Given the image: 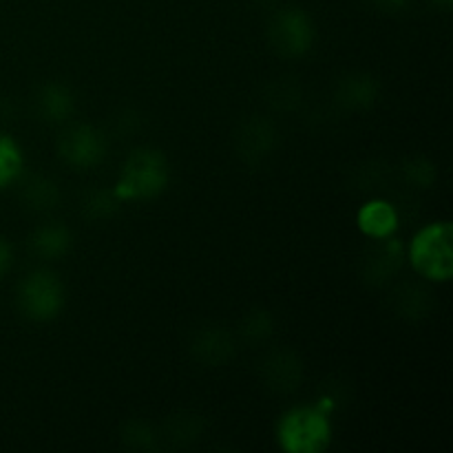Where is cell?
Instances as JSON below:
<instances>
[{"label":"cell","instance_id":"1","mask_svg":"<svg viewBox=\"0 0 453 453\" xmlns=\"http://www.w3.org/2000/svg\"><path fill=\"white\" fill-rule=\"evenodd\" d=\"M171 168L166 157L155 149H137L127 159L115 195L119 199H153L168 186Z\"/></svg>","mask_w":453,"mask_h":453},{"label":"cell","instance_id":"2","mask_svg":"<svg viewBox=\"0 0 453 453\" xmlns=\"http://www.w3.org/2000/svg\"><path fill=\"white\" fill-rule=\"evenodd\" d=\"M277 438L288 453H321L332 441L330 418L319 407H296L279 420Z\"/></svg>","mask_w":453,"mask_h":453},{"label":"cell","instance_id":"3","mask_svg":"<svg viewBox=\"0 0 453 453\" xmlns=\"http://www.w3.org/2000/svg\"><path fill=\"white\" fill-rule=\"evenodd\" d=\"M453 228L449 221L429 224L414 237L410 259L429 281L445 283L453 277Z\"/></svg>","mask_w":453,"mask_h":453},{"label":"cell","instance_id":"4","mask_svg":"<svg viewBox=\"0 0 453 453\" xmlns=\"http://www.w3.org/2000/svg\"><path fill=\"white\" fill-rule=\"evenodd\" d=\"M18 305L34 321H51L65 305L62 281L49 270H35L22 279L18 288Z\"/></svg>","mask_w":453,"mask_h":453},{"label":"cell","instance_id":"5","mask_svg":"<svg viewBox=\"0 0 453 453\" xmlns=\"http://www.w3.org/2000/svg\"><path fill=\"white\" fill-rule=\"evenodd\" d=\"M270 42L281 56L299 58L310 51L314 42V25L305 12L296 7L281 9L270 22Z\"/></svg>","mask_w":453,"mask_h":453},{"label":"cell","instance_id":"6","mask_svg":"<svg viewBox=\"0 0 453 453\" xmlns=\"http://www.w3.org/2000/svg\"><path fill=\"white\" fill-rule=\"evenodd\" d=\"M60 155L65 157L66 164L75 168H91L102 162L106 153V142L88 124H75V127L66 128L60 137Z\"/></svg>","mask_w":453,"mask_h":453},{"label":"cell","instance_id":"7","mask_svg":"<svg viewBox=\"0 0 453 453\" xmlns=\"http://www.w3.org/2000/svg\"><path fill=\"white\" fill-rule=\"evenodd\" d=\"M277 144V131L273 122L264 118L248 119L237 135V150L239 157L248 164H257L273 153Z\"/></svg>","mask_w":453,"mask_h":453},{"label":"cell","instance_id":"8","mask_svg":"<svg viewBox=\"0 0 453 453\" xmlns=\"http://www.w3.org/2000/svg\"><path fill=\"white\" fill-rule=\"evenodd\" d=\"M190 352L199 363L208 367L224 365L234 354V341L224 327H203L193 336Z\"/></svg>","mask_w":453,"mask_h":453},{"label":"cell","instance_id":"9","mask_svg":"<svg viewBox=\"0 0 453 453\" xmlns=\"http://www.w3.org/2000/svg\"><path fill=\"white\" fill-rule=\"evenodd\" d=\"M301 374H303V367L301 361L288 349H279L273 352L264 361V380L270 389L279 394L292 392V389L299 388Z\"/></svg>","mask_w":453,"mask_h":453},{"label":"cell","instance_id":"10","mask_svg":"<svg viewBox=\"0 0 453 453\" xmlns=\"http://www.w3.org/2000/svg\"><path fill=\"white\" fill-rule=\"evenodd\" d=\"M357 224L363 234L372 239H388L392 237L394 230L398 228V212L396 208L383 199H372L358 211Z\"/></svg>","mask_w":453,"mask_h":453},{"label":"cell","instance_id":"11","mask_svg":"<svg viewBox=\"0 0 453 453\" xmlns=\"http://www.w3.org/2000/svg\"><path fill=\"white\" fill-rule=\"evenodd\" d=\"M379 97V82L367 73H352L343 78L336 87V100L345 109L363 111L370 109Z\"/></svg>","mask_w":453,"mask_h":453},{"label":"cell","instance_id":"12","mask_svg":"<svg viewBox=\"0 0 453 453\" xmlns=\"http://www.w3.org/2000/svg\"><path fill=\"white\" fill-rule=\"evenodd\" d=\"M38 109L49 122H65L75 109V97L71 88L62 82H49L38 96Z\"/></svg>","mask_w":453,"mask_h":453},{"label":"cell","instance_id":"13","mask_svg":"<svg viewBox=\"0 0 453 453\" xmlns=\"http://www.w3.org/2000/svg\"><path fill=\"white\" fill-rule=\"evenodd\" d=\"M29 243L35 255L44 257V259H58V257L66 255L71 250L73 237H71L66 226L47 224L31 234Z\"/></svg>","mask_w":453,"mask_h":453},{"label":"cell","instance_id":"14","mask_svg":"<svg viewBox=\"0 0 453 453\" xmlns=\"http://www.w3.org/2000/svg\"><path fill=\"white\" fill-rule=\"evenodd\" d=\"M22 197H25L27 206L34 208V211H51L60 202V190L53 184L51 180H44V177H34L29 184L22 190Z\"/></svg>","mask_w":453,"mask_h":453},{"label":"cell","instance_id":"15","mask_svg":"<svg viewBox=\"0 0 453 453\" xmlns=\"http://www.w3.org/2000/svg\"><path fill=\"white\" fill-rule=\"evenodd\" d=\"M22 150L12 137L0 135V188L13 184L22 173Z\"/></svg>","mask_w":453,"mask_h":453},{"label":"cell","instance_id":"16","mask_svg":"<svg viewBox=\"0 0 453 453\" xmlns=\"http://www.w3.org/2000/svg\"><path fill=\"white\" fill-rule=\"evenodd\" d=\"M119 197L109 190H91L82 202V211L88 219H106L118 211Z\"/></svg>","mask_w":453,"mask_h":453},{"label":"cell","instance_id":"17","mask_svg":"<svg viewBox=\"0 0 453 453\" xmlns=\"http://www.w3.org/2000/svg\"><path fill=\"white\" fill-rule=\"evenodd\" d=\"M274 319L273 314L265 312V310H252L246 319H243V334L248 341H264L273 334Z\"/></svg>","mask_w":453,"mask_h":453},{"label":"cell","instance_id":"18","mask_svg":"<svg viewBox=\"0 0 453 453\" xmlns=\"http://www.w3.org/2000/svg\"><path fill=\"white\" fill-rule=\"evenodd\" d=\"M405 180L414 186L429 188V186L436 181V166L425 157L410 159V162L405 164Z\"/></svg>","mask_w":453,"mask_h":453},{"label":"cell","instance_id":"19","mask_svg":"<svg viewBox=\"0 0 453 453\" xmlns=\"http://www.w3.org/2000/svg\"><path fill=\"white\" fill-rule=\"evenodd\" d=\"M122 438H124V442L131 447V449L144 451V449H153L155 447L153 429H150L146 423H140V420H133V423H128L127 427H124Z\"/></svg>","mask_w":453,"mask_h":453},{"label":"cell","instance_id":"20","mask_svg":"<svg viewBox=\"0 0 453 453\" xmlns=\"http://www.w3.org/2000/svg\"><path fill=\"white\" fill-rule=\"evenodd\" d=\"M199 434V420L195 418L193 414H181L171 418L168 423V438L173 441H181V442H188L190 438H195Z\"/></svg>","mask_w":453,"mask_h":453},{"label":"cell","instance_id":"21","mask_svg":"<svg viewBox=\"0 0 453 453\" xmlns=\"http://www.w3.org/2000/svg\"><path fill=\"white\" fill-rule=\"evenodd\" d=\"M12 261H13V250L9 246V242L4 237H0V277L7 274V270L12 268Z\"/></svg>","mask_w":453,"mask_h":453},{"label":"cell","instance_id":"22","mask_svg":"<svg viewBox=\"0 0 453 453\" xmlns=\"http://www.w3.org/2000/svg\"><path fill=\"white\" fill-rule=\"evenodd\" d=\"M379 9H385V12H401L405 9L411 0H372Z\"/></svg>","mask_w":453,"mask_h":453},{"label":"cell","instance_id":"23","mask_svg":"<svg viewBox=\"0 0 453 453\" xmlns=\"http://www.w3.org/2000/svg\"><path fill=\"white\" fill-rule=\"evenodd\" d=\"M432 3L436 4V7H441L442 12H449L451 4H453V0H432Z\"/></svg>","mask_w":453,"mask_h":453}]
</instances>
